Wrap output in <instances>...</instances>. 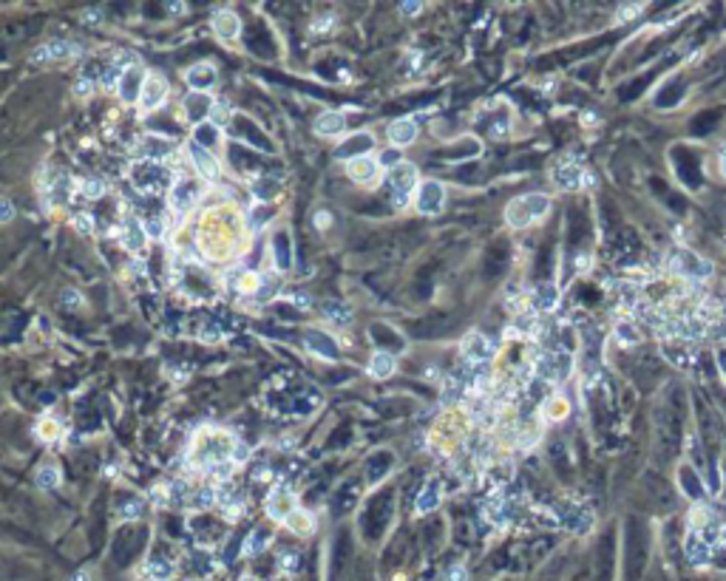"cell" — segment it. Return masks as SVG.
<instances>
[{
	"label": "cell",
	"instance_id": "20",
	"mask_svg": "<svg viewBox=\"0 0 726 581\" xmlns=\"http://www.w3.org/2000/svg\"><path fill=\"white\" fill-rule=\"evenodd\" d=\"M505 222H508L513 230H522V227H528V224L533 222V216H531V210L525 207L522 196H520V199H513V202L505 207Z\"/></svg>",
	"mask_w": 726,
	"mask_h": 581
},
{
	"label": "cell",
	"instance_id": "32",
	"mask_svg": "<svg viewBox=\"0 0 726 581\" xmlns=\"http://www.w3.org/2000/svg\"><path fill=\"white\" fill-rule=\"evenodd\" d=\"M616 338H619V343H624V346H635V343L641 341V334H639V329H635L632 321H621V323H616Z\"/></svg>",
	"mask_w": 726,
	"mask_h": 581
},
{
	"label": "cell",
	"instance_id": "25",
	"mask_svg": "<svg viewBox=\"0 0 726 581\" xmlns=\"http://www.w3.org/2000/svg\"><path fill=\"white\" fill-rule=\"evenodd\" d=\"M213 80H216V69L210 66V63H196V66L188 71V82H191L193 88H199V91L210 88V85H213Z\"/></svg>",
	"mask_w": 726,
	"mask_h": 581
},
{
	"label": "cell",
	"instance_id": "51",
	"mask_svg": "<svg viewBox=\"0 0 726 581\" xmlns=\"http://www.w3.org/2000/svg\"><path fill=\"white\" fill-rule=\"evenodd\" d=\"M420 9H423V3H403V6H400V12H403L406 17H414V15H420Z\"/></svg>",
	"mask_w": 726,
	"mask_h": 581
},
{
	"label": "cell",
	"instance_id": "11",
	"mask_svg": "<svg viewBox=\"0 0 726 581\" xmlns=\"http://www.w3.org/2000/svg\"><path fill=\"white\" fill-rule=\"evenodd\" d=\"M346 170H349L352 181H357V185H375V181L380 179V165L375 159H369V157L352 159Z\"/></svg>",
	"mask_w": 726,
	"mask_h": 581
},
{
	"label": "cell",
	"instance_id": "46",
	"mask_svg": "<svg viewBox=\"0 0 726 581\" xmlns=\"http://www.w3.org/2000/svg\"><path fill=\"white\" fill-rule=\"evenodd\" d=\"M445 581H468V570H466L463 564H451Z\"/></svg>",
	"mask_w": 726,
	"mask_h": 581
},
{
	"label": "cell",
	"instance_id": "21",
	"mask_svg": "<svg viewBox=\"0 0 726 581\" xmlns=\"http://www.w3.org/2000/svg\"><path fill=\"white\" fill-rule=\"evenodd\" d=\"M292 533H298V536H310L312 530H315V519H312V513H307L304 508H295L290 516H287V522H284Z\"/></svg>",
	"mask_w": 726,
	"mask_h": 581
},
{
	"label": "cell",
	"instance_id": "24",
	"mask_svg": "<svg viewBox=\"0 0 726 581\" xmlns=\"http://www.w3.org/2000/svg\"><path fill=\"white\" fill-rule=\"evenodd\" d=\"M324 318L329 323H335V326H346L352 321V310H349V303H344V301H326L324 303Z\"/></svg>",
	"mask_w": 726,
	"mask_h": 581
},
{
	"label": "cell",
	"instance_id": "53",
	"mask_svg": "<svg viewBox=\"0 0 726 581\" xmlns=\"http://www.w3.org/2000/svg\"><path fill=\"white\" fill-rule=\"evenodd\" d=\"M621 9H624V12L616 17L619 23H621V20H630V17H635V15H639V6H621Z\"/></svg>",
	"mask_w": 726,
	"mask_h": 581
},
{
	"label": "cell",
	"instance_id": "39",
	"mask_svg": "<svg viewBox=\"0 0 726 581\" xmlns=\"http://www.w3.org/2000/svg\"><path fill=\"white\" fill-rule=\"evenodd\" d=\"M380 168H398L400 165V150L398 148H391V150H383L380 159H378Z\"/></svg>",
	"mask_w": 726,
	"mask_h": 581
},
{
	"label": "cell",
	"instance_id": "29",
	"mask_svg": "<svg viewBox=\"0 0 726 581\" xmlns=\"http://www.w3.org/2000/svg\"><path fill=\"white\" fill-rule=\"evenodd\" d=\"M522 202H525V207L531 210L533 219L548 216V210H551V199L544 196V193H528V196H522Z\"/></svg>",
	"mask_w": 726,
	"mask_h": 581
},
{
	"label": "cell",
	"instance_id": "8",
	"mask_svg": "<svg viewBox=\"0 0 726 581\" xmlns=\"http://www.w3.org/2000/svg\"><path fill=\"white\" fill-rule=\"evenodd\" d=\"M304 343H307V349H310L312 355H318V357H324V360H338V357H341L335 338H329V334L321 332V329H307Z\"/></svg>",
	"mask_w": 726,
	"mask_h": 581
},
{
	"label": "cell",
	"instance_id": "47",
	"mask_svg": "<svg viewBox=\"0 0 726 581\" xmlns=\"http://www.w3.org/2000/svg\"><path fill=\"white\" fill-rule=\"evenodd\" d=\"M82 235H91V230H94V224H91V219L85 216V213H80V216H74V222H71Z\"/></svg>",
	"mask_w": 726,
	"mask_h": 581
},
{
	"label": "cell",
	"instance_id": "15",
	"mask_svg": "<svg viewBox=\"0 0 726 581\" xmlns=\"http://www.w3.org/2000/svg\"><path fill=\"white\" fill-rule=\"evenodd\" d=\"M417 139V122L414 119H398V122H391L389 125V142L395 145V148H406Z\"/></svg>",
	"mask_w": 726,
	"mask_h": 581
},
{
	"label": "cell",
	"instance_id": "58",
	"mask_svg": "<svg viewBox=\"0 0 726 581\" xmlns=\"http://www.w3.org/2000/svg\"><path fill=\"white\" fill-rule=\"evenodd\" d=\"M720 173L726 176V150H723V154H720Z\"/></svg>",
	"mask_w": 726,
	"mask_h": 581
},
{
	"label": "cell",
	"instance_id": "12",
	"mask_svg": "<svg viewBox=\"0 0 726 581\" xmlns=\"http://www.w3.org/2000/svg\"><path fill=\"white\" fill-rule=\"evenodd\" d=\"M554 181H556V185H559L562 190H576V188L582 185V181H587V179H585V173H582L579 165H573V162L562 159V162L554 168Z\"/></svg>",
	"mask_w": 726,
	"mask_h": 581
},
{
	"label": "cell",
	"instance_id": "52",
	"mask_svg": "<svg viewBox=\"0 0 726 581\" xmlns=\"http://www.w3.org/2000/svg\"><path fill=\"white\" fill-rule=\"evenodd\" d=\"M202 338H204V341H222V329H219V326H216V329H204Z\"/></svg>",
	"mask_w": 726,
	"mask_h": 581
},
{
	"label": "cell",
	"instance_id": "42",
	"mask_svg": "<svg viewBox=\"0 0 726 581\" xmlns=\"http://www.w3.org/2000/svg\"><path fill=\"white\" fill-rule=\"evenodd\" d=\"M162 233H165V222L162 219H148V224H145V235L148 238H162Z\"/></svg>",
	"mask_w": 726,
	"mask_h": 581
},
{
	"label": "cell",
	"instance_id": "56",
	"mask_svg": "<svg viewBox=\"0 0 726 581\" xmlns=\"http://www.w3.org/2000/svg\"><path fill=\"white\" fill-rule=\"evenodd\" d=\"M71 581H91V578H88V570H82V573H77V575H74Z\"/></svg>",
	"mask_w": 726,
	"mask_h": 581
},
{
	"label": "cell",
	"instance_id": "7",
	"mask_svg": "<svg viewBox=\"0 0 726 581\" xmlns=\"http://www.w3.org/2000/svg\"><path fill=\"white\" fill-rule=\"evenodd\" d=\"M188 154H191V159H193L196 170H199L204 179L216 181V179L222 176L219 159H216V154H213V150H210V148H202L199 142H191V145H188Z\"/></svg>",
	"mask_w": 726,
	"mask_h": 581
},
{
	"label": "cell",
	"instance_id": "9",
	"mask_svg": "<svg viewBox=\"0 0 726 581\" xmlns=\"http://www.w3.org/2000/svg\"><path fill=\"white\" fill-rule=\"evenodd\" d=\"M199 193H202V188L196 185L193 179H179L176 188H170V204H173V210H176V213H188V210L196 204Z\"/></svg>",
	"mask_w": 726,
	"mask_h": 581
},
{
	"label": "cell",
	"instance_id": "41",
	"mask_svg": "<svg viewBox=\"0 0 726 581\" xmlns=\"http://www.w3.org/2000/svg\"><path fill=\"white\" fill-rule=\"evenodd\" d=\"M12 219H15V204H12V199L0 196V224H9Z\"/></svg>",
	"mask_w": 726,
	"mask_h": 581
},
{
	"label": "cell",
	"instance_id": "40",
	"mask_svg": "<svg viewBox=\"0 0 726 581\" xmlns=\"http://www.w3.org/2000/svg\"><path fill=\"white\" fill-rule=\"evenodd\" d=\"M210 125H227V105H210Z\"/></svg>",
	"mask_w": 726,
	"mask_h": 581
},
{
	"label": "cell",
	"instance_id": "2",
	"mask_svg": "<svg viewBox=\"0 0 726 581\" xmlns=\"http://www.w3.org/2000/svg\"><path fill=\"white\" fill-rule=\"evenodd\" d=\"M417 210L420 213H426V216H434V213L443 210L445 204V188L440 185V181L429 179V181H420L417 185V199H414Z\"/></svg>",
	"mask_w": 726,
	"mask_h": 581
},
{
	"label": "cell",
	"instance_id": "3",
	"mask_svg": "<svg viewBox=\"0 0 726 581\" xmlns=\"http://www.w3.org/2000/svg\"><path fill=\"white\" fill-rule=\"evenodd\" d=\"M295 510V497H292V491L290 488L281 482V485H276L269 491V497H267V513H269V519H276V522H287V516Z\"/></svg>",
	"mask_w": 726,
	"mask_h": 581
},
{
	"label": "cell",
	"instance_id": "44",
	"mask_svg": "<svg viewBox=\"0 0 726 581\" xmlns=\"http://www.w3.org/2000/svg\"><path fill=\"white\" fill-rule=\"evenodd\" d=\"M60 298H63V303L69 310H77V307H82V295H77L74 289H63L60 292Z\"/></svg>",
	"mask_w": 726,
	"mask_h": 581
},
{
	"label": "cell",
	"instance_id": "6",
	"mask_svg": "<svg viewBox=\"0 0 726 581\" xmlns=\"http://www.w3.org/2000/svg\"><path fill=\"white\" fill-rule=\"evenodd\" d=\"M80 54V46L71 43V40H51V43H43L40 48H35L32 54V63H51V60H69V57H77Z\"/></svg>",
	"mask_w": 726,
	"mask_h": 581
},
{
	"label": "cell",
	"instance_id": "13",
	"mask_svg": "<svg viewBox=\"0 0 726 581\" xmlns=\"http://www.w3.org/2000/svg\"><path fill=\"white\" fill-rule=\"evenodd\" d=\"M684 553H687V562H689V564L701 567V564H707V562H709L712 544H707V542H704L698 533H695V530H689V533H687V539H684Z\"/></svg>",
	"mask_w": 726,
	"mask_h": 581
},
{
	"label": "cell",
	"instance_id": "19",
	"mask_svg": "<svg viewBox=\"0 0 726 581\" xmlns=\"http://www.w3.org/2000/svg\"><path fill=\"white\" fill-rule=\"evenodd\" d=\"M213 28H216V35H219V37L233 40V37L241 32V20H238L236 12L222 9V12H216V17H213Z\"/></svg>",
	"mask_w": 726,
	"mask_h": 581
},
{
	"label": "cell",
	"instance_id": "16",
	"mask_svg": "<svg viewBox=\"0 0 726 581\" xmlns=\"http://www.w3.org/2000/svg\"><path fill=\"white\" fill-rule=\"evenodd\" d=\"M375 145V139L369 136V134H352L341 148H338V159H360L363 154H366V150Z\"/></svg>",
	"mask_w": 726,
	"mask_h": 581
},
{
	"label": "cell",
	"instance_id": "27",
	"mask_svg": "<svg viewBox=\"0 0 726 581\" xmlns=\"http://www.w3.org/2000/svg\"><path fill=\"white\" fill-rule=\"evenodd\" d=\"M440 505V482H429L417 497V513H432Z\"/></svg>",
	"mask_w": 726,
	"mask_h": 581
},
{
	"label": "cell",
	"instance_id": "10",
	"mask_svg": "<svg viewBox=\"0 0 726 581\" xmlns=\"http://www.w3.org/2000/svg\"><path fill=\"white\" fill-rule=\"evenodd\" d=\"M463 355H466L468 363L479 366V363H486L494 355V349H491V341L482 332H468L466 341H463Z\"/></svg>",
	"mask_w": 726,
	"mask_h": 581
},
{
	"label": "cell",
	"instance_id": "5",
	"mask_svg": "<svg viewBox=\"0 0 726 581\" xmlns=\"http://www.w3.org/2000/svg\"><path fill=\"white\" fill-rule=\"evenodd\" d=\"M168 97V80L159 77V74H150L142 80V88H139V102L145 111H154L162 105V100Z\"/></svg>",
	"mask_w": 726,
	"mask_h": 581
},
{
	"label": "cell",
	"instance_id": "37",
	"mask_svg": "<svg viewBox=\"0 0 726 581\" xmlns=\"http://www.w3.org/2000/svg\"><path fill=\"white\" fill-rule=\"evenodd\" d=\"M82 193H85L88 199H100V196L105 193V181H100V179H88L85 185H82Z\"/></svg>",
	"mask_w": 726,
	"mask_h": 581
},
{
	"label": "cell",
	"instance_id": "57",
	"mask_svg": "<svg viewBox=\"0 0 726 581\" xmlns=\"http://www.w3.org/2000/svg\"><path fill=\"white\" fill-rule=\"evenodd\" d=\"M170 12H173V15H182V12H185V3H173Z\"/></svg>",
	"mask_w": 726,
	"mask_h": 581
},
{
	"label": "cell",
	"instance_id": "26",
	"mask_svg": "<svg viewBox=\"0 0 726 581\" xmlns=\"http://www.w3.org/2000/svg\"><path fill=\"white\" fill-rule=\"evenodd\" d=\"M272 250H276V267L278 269H290L292 267V258H290V235L287 230H278L272 235Z\"/></svg>",
	"mask_w": 726,
	"mask_h": 581
},
{
	"label": "cell",
	"instance_id": "55",
	"mask_svg": "<svg viewBox=\"0 0 726 581\" xmlns=\"http://www.w3.org/2000/svg\"><path fill=\"white\" fill-rule=\"evenodd\" d=\"M82 20H85V23H97V20H103V12H85Z\"/></svg>",
	"mask_w": 726,
	"mask_h": 581
},
{
	"label": "cell",
	"instance_id": "1",
	"mask_svg": "<svg viewBox=\"0 0 726 581\" xmlns=\"http://www.w3.org/2000/svg\"><path fill=\"white\" fill-rule=\"evenodd\" d=\"M389 181H391V188H395V204L403 207L409 202V193L417 190V168L409 165V162H400L398 168H391Z\"/></svg>",
	"mask_w": 726,
	"mask_h": 581
},
{
	"label": "cell",
	"instance_id": "31",
	"mask_svg": "<svg viewBox=\"0 0 726 581\" xmlns=\"http://www.w3.org/2000/svg\"><path fill=\"white\" fill-rule=\"evenodd\" d=\"M556 298H559V292H556L554 284H542V287L536 289V295H533V303H536V310H554V307H556Z\"/></svg>",
	"mask_w": 726,
	"mask_h": 581
},
{
	"label": "cell",
	"instance_id": "38",
	"mask_svg": "<svg viewBox=\"0 0 726 581\" xmlns=\"http://www.w3.org/2000/svg\"><path fill=\"white\" fill-rule=\"evenodd\" d=\"M517 332H522V334H533V332H536V315H533V312L520 315V318H517Z\"/></svg>",
	"mask_w": 726,
	"mask_h": 581
},
{
	"label": "cell",
	"instance_id": "28",
	"mask_svg": "<svg viewBox=\"0 0 726 581\" xmlns=\"http://www.w3.org/2000/svg\"><path fill=\"white\" fill-rule=\"evenodd\" d=\"M145 573H148V578H154V581H168V578H173L176 567L170 562H165V559H150L145 564Z\"/></svg>",
	"mask_w": 726,
	"mask_h": 581
},
{
	"label": "cell",
	"instance_id": "43",
	"mask_svg": "<svg viewBox=\"0 0 726 581\" xmlns=\"http://www.w3.org/2000/svg\"><path fill=\"white\" fill-rule=\"evenodd\" d=\"M57 431H60V428H57V422H54V420H43V422L37 425V434H40L43 440H54V437H57Z\"/></svg>",
	"mask_w": 726,
	"mask_h": 581
},
{
	"label": "cell",
	"instance_id": "17",
	"mask_svg": "<svg viewBox=\"0 0 726 581\" xmlns=\"http://www.w3.org/2000/svg\"><path fill=\"white\" fill-rule=\"evenodd\" d=\"M123 241H125V247L131 250V253H139L142 247H145V241H148V235H145V224H139V219L136 216H128L125 222H123Z\"/></svg>",
	"mask_w": 726,
	"mask_h": 581
},
{
	"label": "cell",
	"instance_id": "36",
	"mask_svg": "<svg viewBox=\"0 0 726 581\" xmlns=\"http://www.w3.org/2000/svg\"><path fill=\"white\" fill-rule=\"evenodd\" d=\"M544 414H548L551 420H559V417H565V414H567V403H565V400H559V397H551V400L544 403Z\"/></svg>",
	"mask_w": 726,
	"mask_h": 581
},
{
	"label": "cell",
	"instance_id": "34",
	"mask_svg": "<svg viewBox=\"0 0 726 581\" xmlns=\"http://www.w3.org/2000/svg\"><path fill=\"white\" fill-rule=\"evenodd\" d=\"M136 85H139V71H136V69H134V71H128V74H123V97H125L128 102L139 100V94H136Z\"/></svg>",
	"mask_w": 726,
	"mask_h": 581
},
{
	"label": "cell",
	"instance_id": "22",
	"mask_svg": "<svg viewBox=\"0 0 726 581\" xmlns=\"http://www.w3.org/2000/svg\"><path fill=\"white\" fill-rule=\"evenodd\" d=\"M213 502H216V488L213 485H199V488H193V494H191V499H188V510H207V508H213Z\"/></svg>",
	"mask_w": 726,
	"mask_h": 581
},
{
	"label": "cell",
	"instance_id": "45",
	"mask_svg": "<svg viewBox=\"0 0 726 581\" xmlns=\"http://www.w3.org/2000/svg\"><path fill=\"white\" fill-rule=\"evenodd\" d=\"M142 508H145V502H139V499L123 505V519H139V516H142Z\"/></svg>",
	"mask_w": 726,
	"mask_h": 581
},
{
	"label": "cell",
	"instance_id": "50",
	"mask_svg": "<svg viewBox=\"0 0 726 581\" xmlns=\"http://www.w3.org/2000/svg\"><path fill=\"white\" fill-rule=\"evenodd\" d=\"M720 491V476H718V468H709V494H718Z\"/></svg>",
	"mask_w": 726,
	"mask_h": 581
},
{
	"label": "cell",
	"instance_id": "18",
	"mask_svg": "<svg viewBox=\"0 0 726 581\" xmlns=\"http://www.w3.org/2000/svg\"><path fill=\"white\" fill-rule=\"evenodd\" d=\"M346 128V122H344V114L341 111H326L315 119V134L318 136H338L344 134Z\"/></svg>",
	"mask_w": 726,
	"mask_h": 581
},
{
	"label": "cell",
	"instance_id": "33",
	"mask_svg": "<svg viewBox=\"0 0 726 581\" xmlns=\"http://www.w3.org/2000/svg\"><path fill=\"white\" fill-rule=\"evenodd\" d=\"M269 542H272V533H261V528H258V530H253V533L247 536L245 553H247V556H256V553H261V550H264Z\"/></svg>",
	"mask_w": 726,
	"mask_h": 581
},
{
	"label": "cell",
	"instance_id": "35",
	"mask_svg": "<svg viewBox=\"0 0 726 581\" xmlns=\"http://www.w3.org/2000/svg\"><path fill=\"white\" fill-rule=\"evenodd\" d=\"M247 460H250V445L241 443V440H236V443L230 445V463L238 468V465H245Z\"/></svg>",
	"mask_w": 726,
	"mask_h": 581
},
{
	"label": "cell",
	"instance_id": "23",
	"mask_svg": "<svg viewBox=\"0 0 726 581\" xmlns=\"http://www.w3.org/2000/svg\"><path fill=\"white\" fill-rule=\"evenodd\" d=\"M395 357H391L389 352H375L372 360H369V375L378 377V380H386L391 377V372H395Z\"/></svg>",
	"mask_w": 726,
	"mask_h": 581
},
{
	"label": "cell",
	"instance_id": "4",
	"mask_svg": "<svg viewBox=\"0 0 726 581\" xmlns=\"http://www.w3.org/2000/svg\"><path fill=\"white\" fill-rule=\"evenodd\" d=\"M216 502H219V508L227 513V519H238L241 513H245L247 494L241 491V488L230 485V482H222V485L216 488Z\"/></svg>",
	"mask_w": 726,
	"mask_h": 581
},
{
	"label": "cell",
	"instance_id": "30",
	"mask_svg": "<svg viewBox=\"0 0 726 581\" xmlns=\"http://www.w3.org/2000/svg\"><path fill=\"white\" fill-rule=\"evenodd\" d=\"M35 482L43 488V491H51V488H57V485H60V468H57V465H51V463L40 465V468H37V474H35Z\"/></svg>",
	"mask_w": 726,
	"mask_h": 581
},
{
	"label": "cell",
	"instance_id": "14",
	"mask_svg": "<svg viewBox=\"0 0 726 581\" xmlns=\"http://www.w3.org/2000/svg\"><path fill=\"white\" fill-rule=\"evenodd\" d=\"M678 272L687 275V278H709V275H712V264L684 250V253L678 256Z\"/></svg>",
	"mask_w": 726,
	"mask_h": 581
},
{
	"label": "cell",
	"instance_id": "49",
	"mask_svg": "<svg viewBox=\"0 0 726 581\" xmlns=\"http://www.w3.org/2000/svg\"><path fill=\"white\" fill-rule=\"evenodd\" d=\"M74 94H77V97H88V94H91V80H88V77L74 85Z\"/></svg>",
	"mask_w": 726,
	"mask_h": 581
},
{
	"label": "cell",
	"instance_id": "48",
	"mask_svg": "<svg viewBox=\"0 0 726 581\" xmlns=\"http://www.w3.org/2000/svg\"><path fill=\"white\" fill-rule=\"evenodd\" d=\"M278 564H281L287 573H292V570L298 567V553H295V550H287V553L278 559Z\"/></svg>",
	"mask_w": 726,
	"mask_h": 581
},
{
	"label": "cell",
	"instance_id": "54",
	"mask_svg": "<svg viewBox=\"0 0 726 581\" xmlns=\"http://www.w3.org/2000/svg\"><path fill=\"white\" fill-rule=\"evenodd\" d=\"M329 222H332V219H329V213H324V210H318V216H315V227H321V230H324V227H326Z\"/></svg>",
	"mask_w": 726,
	"mask_h": 581
}]
</instances>
